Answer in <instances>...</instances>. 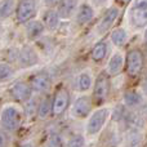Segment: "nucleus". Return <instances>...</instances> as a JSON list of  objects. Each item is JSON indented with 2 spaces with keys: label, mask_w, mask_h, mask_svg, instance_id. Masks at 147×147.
<instances>
[{
  "label": "nucleus",
  "mask_w": 147,
  "mask_h": 147,
  "mask_svg": "<svg viewBox=\"0 0 147 147\" xmlns=\"http://www.w3.org/2000/svg\"><path fill=\"white\" fill-rule=\"evenodd\" d=\"M94 17V10L90 5L83 4L78 13V22L79 23H86Z\"/></svg>",
  "instance_id": "16"
},
{
  "label": "nucleus",
  "mask_w": 147,
  "mask_h": 147,
  "mask_svg": "<svg viewBox=\"0 0 147 147\" xmlns=\"http://www.w3.org/2000/svg\"><path fill=\"white\" fill-rule=\"evenodd\" d=\"M36 14V3L35 1H20L17 7V18L20 22H27Z\"/></svg>",
  "instance_id": "4"
},
{
  "label": "nucleus",
  "mask_w": 147,
  "mask_h": 147,
  "mask_svg": "<svg viewBox=\"0 0 147 147\" xmlns=\"http://www.w3.org/2000/svg\"><path fill=\"white\" fill-rule=\"evenodd\" d=\"M124 102L127 106L136 107L142 103V97H141L137 92H127V93L124 94Z\"/></svg>",
  "instance_id": "19"
},
{
  "label": "nucleus",
  "mask_w": 147,
  "mask_h": 147,
  "mask_svg": "<svg viewBox=\"0 0 147 147\" xmlns=\"http://www.w3.org/2000/svg\"><path fill=\"white\" fill-rule=\"evenodd\" d=\"M22 147H32V145H30V143H27V145H25V146H22Z\"/></svg>",
  "instance_id": "31"
},
{
  "label": "nucleus",
  "mask_w": 147,
  "mask_h": 147,
  "mask_svg": "<svg viewBox=\"0 0 147 147\" xmlns=\"http://www.w3.org/2000/svg\"><path fill=\"white\" fill-rule=\"evenodd\" d=\"M8 146V136L5 132L0 130V147H7Z\"/></svg>",
  "instance_id": "29"
},
{
  "label": "nucleus",
  "mask_w": 147,
  "mask_h": 147,
  "mask_svg": "<svg viewBox=\"0 0 147 147\" xmlns=\"http://www.w3.org/2000/svg\"><path fill=\"white\" fill-rule=\"evenodd\" d=\"M13 75V69L8 63H0V81L9 79Z\"/></svg>",
  "instance_id": "25"
},
{
  "label": "nucleus",
  "mask_w": 147,
  "mask_h": 147,
  "mask_svg": "<svg viewBox=\"0 0 147 147\" xmlns=\"http://www.w3.org/2000/svg\"><path fill=\"white\" fill-rule=\"evenodd\" d=\"M52 112V101L49 98L44 99L43 102L40 103V106H39L38 109V116L40 117V119H45V117H48V115Z\"/></svg>",
  "instance_id": "21"
},
{
  "label": "nucleus",
  "mask_w": 147,
  "mask_h": 147,
  "mask_svg": "<svg viewBox=\"0 0 147 147\" xmlns=\"http://www.w3.org/2000/svg\"><path fill=\"white\" fill-rule=\"evenodd\" d=\"M14 1H1L0 3V17H8L13 12Z\"/></svg>",
  "instance_id": "24"
},
{
  "label": "nucleus",
  "mask_w": 147,
  "mask_h": 147,
  "mask_svg": "<svg viewBox=\"0 0 147 147\" xmlns=\"http://www.w3.org/2000/svg\"><path fill=\"white\" fill-rule=\"evenodd\" d=\"M132 22L136 27H145L147 25V1H140L132 9Z\"/></svg>",
  "instance_id": "3"
},
{
  "label": "nucleus",
  "mask_w": 147,
  "mask_h": 147,
  "mask_svg": "<svg viewBox=\"0 0 147 147\" xmlns=\"http://www.w3.org/2000/svg\"><path fill=\"white\" fill-rule=\"evenodd\" d=\"M43 31H44V25L40 21H31V22L27 23V27H26V34L31 39L40 36L43 34Z\"/></svg>",
  "instance_id": "14"
},
{
  "label": "nucleus",
  "mask_w": 147,
  "mask_h": 147,
  "mask_svg": "<svg viewBox=\"0 0 147 147\" xmlns=\"http://www.w3.org/2000/svg\"><path fill=\"white\" fill-rule=\"evenodd\" d=\"M58 22H59V17L56 12L53 10H49L48 13L45 14V25L48 28L51 30H54V28L58 26Z\"/></svg>",
  "instance_id": "23"
},
{
  "label": "nucleus",
  "mask_w": 147,
  "mask_h": 147,
  "mask_svg": "<svg viewBox=\"0 0 147 147\" xmlns=\"http://www.w3.org/2000/svg\"><path fill=\"white\" fill-rule=\"evenodd\" d=\"M90 111V99L88 97H80L72 106V114L76 117H85Z\"/></svg>",
  "instance_id": "10"
},
{
  "label": "nucleus",
  "mask_w": 147,
  "mask_h": 147,
  "mask_svg": "<svg viewBox=\"0 0 147 147\" xmlns=\"http://www.w3.org/2000/svg\"><path fill=\"white\" fill-rule=\"evenodd\" d=\"M31 86L35 92H47L51 88V76L47 72H39L31 79Z\"/></svg>",
  "instance_id": "9"
},
{
  "label": "nucleus",
  "mask_w": 147,
  "mask_h": 147,
  "mask_svg": "<svg viewBox=\"0 0 147 147\" xmlns=\"http://www.w3.org/2000/svg\"><path fill=\"white\" fill-rule=\"evenodd\" d=\"M143 66V56L140 51H132L128 54L127 58V67L129 75H137L142 70Z\"/></svg>",
  "instance_id": "6"
},
{
  "label": "nucleus",
  "mask_w": 147,
  "mask_h": 147,
  "mask_svg": "<svg viewBox=\"0 0 147 147\" xmlns=\"http://www.w3.org/2000/svg\"><path fill=\"white\" fill-rule=\"evenodd\" d=\"M127 31L124 30V28H116V30L112 31L111 34V40L112 43L115 44L116 47H121L123 44L125 43V40H127Z\"/></svg>",
  "instance_id": "20"
},
{
  "label": "nucleus",
  "mask_w": 147,
  "mask_h": 147,
  "mask_svg": "<svg viewBox=\"0 0 147 147\" xmlns=\"http://www.w3.org/2000/svg\"><path fill=\"white\" fill-rule=\"evenodd\" d=\"M107 117H109V110L107 109H99L96 112H93L89 121L86 123V132L89 134H97L105 125Z\"/></svg>",
  "instance_id": "2"
},
{
  "label": "nucleus",
  "mask_w": 147,
  "mask_h": 147,
  "mask_svg": "<svg viewBox=\"0 0 147 147\" xmlns=\"http://www.w3.org/2000/svg\"><path fill=\"white\" fill-rule=\"evenodd\" d=\"M78 5V3L76 1H61L59 3V7H58V17H62V18H67L70 17V16L72 14L74 9H75V7Z\"/></svg>",
  "instance_id": "17"
},
{
  "label": "nucleus",
  "mask_w": 147,
  "mask_h": 147,
  "mask_svg": "<svg viewBox=\"0 0 147 147\" xmlns=\"http://www.w3.org/2000/svg\"><path fill=\"white\" fill-rule=\"evenodd\" d=\"M142 142V134L137 129H132L125 136V146L127 147H140Z\"/></svg>",
  "instance_id": "15"
},
{
  "label": "nucleus",
  "mask_w": 147,
  "mask_h": 147,
  "mask_svg": "<svg viewBox=\"0 0 147 147\" xmlns=\"http://www.w3.org/2000/svg\"><path fill=\"white\" fill-rule=\"evenodd\" d=\"M145 40H146V43H147V30H146V32H145Z\"/></svg>",
  "instance_id": "32"
},
{
  "label": "nucleus",
  "mask_w": 147,
  "mask_h": 147,
  "mask_svg": "<svg viewBox=\"0 0 147 147\" xmlns=\"http://www.w3.org/2000/svg\"><path fill=\"white\" fill-rule=\"evenodd\" d=\"M143 92L147 94V80L145 81V84H143Z\"/></svg>",
  "instance_id": "30"
},
{
  "label": "nucleus",
  "mask_w": 147,
  "mask_h": 147,
  "mask_svg": "<svg viewBox=\"0 0 147 147\" xmlns=\"http://www.w3.org/2000/svg\"><path fill=\"white\" fill-rule=\"evenodd\" d=\"M117 16H119V9L115 8V7L110 8V9L105 13V16L102 17V20L99 21V23H98V34H105L106 31H109L110 27L114 25V22H115V20L117 18Z\"/></svg>",
  "instance_id": "8"
},
{
  "label": "nucleus",
  "mask_w": 147,
  "mask_h": 147,
  "mask_svg": "<svg viewBox=\"0 0 147 147\" xmlns=\"http://www.w3.org/2000/svg\"><path fill=\"white\" fill-rule=\"evenodd\" d=\"M90 85H92V76L89 75V74H86V72L80 74V76L78 78L79 89L83 90V92H85V90H88V89L90 88Z\"/></svg>",
  "instance_id": "22"
},
{
  "label": "nucleus",
  "mask_w": 147,
  "mask_h": 147,
  "mask_svg": "<svg viewBox=\"0 0 147 147\" xmlns=\"http://www.w3.org/2000/svg\"><path fill=\"white\" fill-rule=\"evenodd\" d=\"M84 143H85L84 137L78 134V136H74L71 140L67 142V147H84Z\"/></svg>",
  "instance_id": "27"
},
{
  "label": "nucleus",
  "mask_w": 147,
  "mask_h": 147,
  "mask_svg": "<svg viewBox=\"0 0 147 147\" xmlns=\"http://www.w3.org/2000/svg\"><path fill=\"white\" fill-rule=\"evenodd\" d=\"M20 59L22 62L23 66H34L39 62V57L36 54V52L34 51L31 47H23L20 52Z\"/></svg>",
  "instance_id": "11"
},
{
  "label": "nucleus",
  "mask_w": 147,
  "mask_h": 147,
  "mask_svg": "<svg viewBox=\"0 0 147 147\" xmlns=\"http://www.w3.org/2000/svg\"><path fill=\"white\" fill-rule=\"evenodd\" d=\"M70 101V94L66 89H59L54 96V99L52 102V111L56 115H61L66 110Z\"/></svg>",
  "instance_id": "5"
},
{
  "label": "nucleus",
  "mask_w": 147,
  "mask_h": 147,
  "mask_svg": "<svg viewBox=\"0 0 147 147\" xmlns=\"http://www.w3.org/2000/svg\"><path fill=\"white\" fill-rule=\"evenodd\" d=\"M26 111H27V115H28V116L34 115L35 112H38V106H36L35 101H32V99H31L30 102H27V107H26Z\"/></svg>",
  "instance_id": "28"
},
{
  "label": "nucleus",
  "mask_w": 147,
  "mask_h": 147,
  "mask_svg": "<svg viewBox=\"0 0 147 147\" xmlns=\"http://www.w3.org/2000/svg\"><path fill=\"white\" fill-rule=\"evenodd\" d=\"M0 123L5 130H16L20 127L21 114L20 110L14 106H7L0 114Z\"/></svg>",
  "instance_id": "1"
},
{
  "label": "nucleus",
  "mask_w": 147,
  "mask_h": 147,
  "mask_svg": "<svg viewBox=\"0 0 147 147\" xmlns=\"http://www.w3.org/2000/svg\"><path fill=\"white\" fill-rule=\"evenodd\" d=\"M123 57L120 53H116L112 56V58L110 59L109 65H107V72L110 74V75H117L120 71H121L123 69Z\"/></svg>",
  "instance_id": "13"
},
{
  "label": "nucleus",
  "mask_w": 147,
  "mask_h": 147,
  "mask_svg": "<svg viewBox=\"0 0 147 147\" xmlns=\"http://www.w3.org/2000/svg\"><path fill=\"white\" fill-rule=\"evenodd\" d=\"M12 96L17 101H27L31 96V89L26 83H17L10 89Z\"/></svg>",
  "instance_id": "12"
},
{
  "label": "nucleus",
  "mask_w": 147,
  "mask_h": 147,
  "mask_svg": "<svg viewBox=\"0 0 147 147\" xmlns=\"http://www.w3.org/2000/svg\"><path fill=\"white\" fill-rule=\"evenodd\" d=\"M106 53H107V44L101 41V43L94 45L93 51H92V58L96 62H99L106 57Z\"/></svg>",
  "instance_id": "18"
},
{
  "label": "nucleus",
  "mask_w": 147,
  "mask_h": 147,
  "mask_svg": "<svg viewBox=\"0 0 147 147\" xmlns=\"http://www.w3.org/2000/svg\"><path fill=\"white\" fill-rule=\"evenodd\" d=\"M110 92V81L109 78L106 75H99L97 78L96 85H94V97H96L98 101H103L107 98Z\"/></svg>",
  "instance_id": "7"
},
{
  "label": "nucleus",
  "mask_w": 147,
  "mask_h": 147,
  "mask_svg": "<svg viewBox=\"0 0 147 147\" xmlns=\"http://www.w3.org/2000/svg\"><path fill=\"white\" fill-rule=\"evenodd\" d=\"M48 147H65V142L59 134H52L48 140Z\"/></svg>",
  "instance_id": "26"
}]
</instances>
